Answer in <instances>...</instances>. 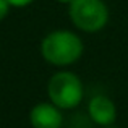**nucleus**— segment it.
<instances>
[{
  "mask_svg": "<svg viewBox=\"0 0 128 128\" xmlns=\"http://www.w3.org/2000/svg\"><path fill=\"white\" fill-rule=\"evenodd\" d=\"M39 52L44 62L65 70L83 57L84 42L78 32L70 29H54L47 32L39 44Z\"/></svg>",
  "mask_w": 128,
  "mask_h": 128,
  "instance_id": "f257e3e1",
  "label": "nucleus"
},
{
  "mask_svg": "<svg viewBox=\"0 0 128 128\" xmlns=\"http://www.w3.org/2000/svg\"><path fill=\"white\" fill-rule=\"evenodd\" d=\"M47 99L62 110H72L84 99V84L76 73L70 70H58L49 80L46 86Z\"/></svg>",
  "mask_w": 128,
  "mask_h": 128,
  "instance_id": "f03ea898",
  "label": "nucleus"
},
{
  "mask_svg": "<svg viewBox=\"0 0 128 128\" xmlns=\"http://www.w3.org/2000/svg\"><path fill=\"white\" fill-rule=\"evenodd\" d=\"M72 24L86 34L102 31L110 20V10L104 0H73L68 5Z\"/></svg>",
  "mask_w": 128,
  "mask_h": 128,
  "instance_id": "7ed1b4c3",
  "label": "nucleus"
},
{
  "mask_svg": "<svg viewBox=\"0 0 128 128\" xmlns=\"http://www.w3.org/2000/svg\"><path fill=\"white\" fill-rule=\"evenodd\" d=\"M88 115L99 128L112 126L117 120V106L109 96L96 94L88 102Z\"/></svg>",
  "mask_w": 128,
  "mask_h": 128,
  "instance_id": "20e7f679",
  "label": "nucleus"
},
{
  "mask_svg": "<svg viewBox=\"0 0 128 128\" xmlns=\"http://www.w3.org/2000/svg\"><path fill=\"white\" fill-rule=\"evenodd\" d=\"M29 123L32 128H62L63 110L52 102H38L29 110Z\"/></svg>",
  "mask_w": 128,
  "mask_h": 128,
  "instance_id": "39448f33",
  "label": "nucleus"
},
{
  "mask_svg": "<svg viewBox=\"0 0 128 128\" xmlns=\"http://www.w3.org/2000/svg\"><path fill=\"white\" fill-rule=\"evenodd\" d=\"M10 10H12V6H10L8 0H0V21H3L8 16Z\"/></svg>",
  "mask_w": 128,
  "mask_h": 128,
  "instance_id": "423d86ee",
  "label": "nucleus"
},
{
  "mask_svg": "<svg viewBox=\"0 0 128 128\" xmlns=\"http://www.w3.org/2000/svg\"><path fill=\"white\" fill-rule=\"evenodd\" d=\"M32 2H34V0H8L12 8H26V6H29Z\"/></svg>",
  "mask_w": 128,
  "mask_h": 128,
  "instance_id": "0eeeda50",
  "label": "nucleus"
},
{
  "mask_svg": "<svg viewBox=\"0 0 128 128\" xmlns=\"http://www.w3.org/2000/svg\"><path fill=\"white\" fill-rule=\"evenodd\" d=\"M55 2H57V3H63V5H70L73 0H55Z\"/></svg>",
  "mask_w": 128,
  "mask_h": 128,
  "instance_id": "6e6552de",
  "label": "nucleus"
},
{
  "mask_svg": "<svg viewBox=\"0 0 128 128\" xmlns=\"http://www.w3.org/2000/svg\"><path fill=\"white\" fill-rule=\"evenodd\" d=\"M102 128H115V126H114V125H112V126H102Z\"/></svg>",
  "mask_w": 128,
  "mask_h": 128,
  "instance_id": "1a4fd4ad",
  "label": "nucleus"
}]
</instances>
